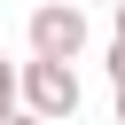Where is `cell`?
<instances>
[{
    "label": "cell",
    "instance_id": "1",
    "mask_svg": "<svg viewBox=\"0 0 125 125\" xmlns=\"http://www.w3.org/2000/svg\"><path fill=\"white\" fill-rule=\"evenodd\" d=\"M86 8L78 0H47V8H31V55H47V62H78L86 55Z\"/></svg>",
    "mask_w": 125,
    "mask_h": 125
},
{
    "label": "cell",
    "instance_id": "2",
    "mask_svg": "<svg viewBox=\"0 0 125 125\" xmlns=\"http://www.w3.org/2000/svg\"><path fill=\"white\" fill-rule=\"evenodd\" d=\"M23 109H39V117H78V62H47V55H31L23 62Z\"/></svg>",
    "mask_w": 125,
    "mask_h": 125
},
{
    "label": "cell",
    "instance_id": "3",
    "mask_svg": "<svg viewBox=\"0 0 125 125\" xmlns=\"http://www.w3.org/2000/svg\"><path fill=\"white\" fill-rule=\"evenodd\" d=\"M16 109H23V70H16V62H0V125H8Z\"/></svg>",
    "mask_w": 125,
    "mask_h": 125
},
{
    "label": "cell",
    "instance_id": "4",
    "mask_svg": "<svg viewBox=\"0 0 125 125\" xmlns=\"http://www.w3.org/2000/svg\"><path fill=\"white\" fill-rule=\"evenodd\" d=\"M109 86H125V39H109Z\"/></svg>",
    "mask_w": 125,
    "mask_h": 125
},
{
    "label": "cell",
    "instance_id": "5",
    "mask_svg": "<svg viewBox=\"0 0 125 125\" xmlns=\"http://www.w3.org/2000/svg\"><path fill=\"white\" fill-rule=\"evenodd\" d=\"M8 125H55V117H39V109H16V117H8Z\"/></svg>",
    "mask_w": 125,
    "mask_h": 125
},
{
    "label": "cell",
    "instance_id": "6",
    "mask_svg": "<svg viewBox=\"0 0 125 125\" xmlns=\"http://www.w3.org/2000/svg\"><path fill=\"white\" fill-rule=\"evenodd\" d=\"M117 125H125V86H117Z\"/></svg>",
    "mask_w": 125,
    "mask_h": 125
},
{
    "label": "cell",
    "instance_id": "7",
    "mask_svg": "<svg viewBox=\"0 0 125 125\" xmlns=\"http://www.w3.org/2000/svg\"><path fill=\"white\" fill-rule=\"evenodd\" d=\"M117 39H125V0H117Z\"/></svg>",
    "mask_w": 125,
    "mask_h": 125
}]
</instances>
